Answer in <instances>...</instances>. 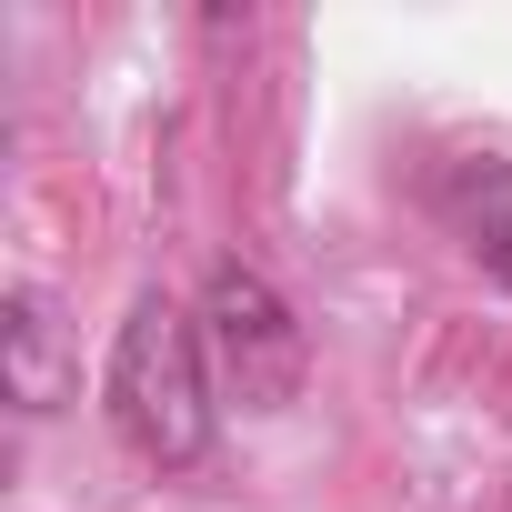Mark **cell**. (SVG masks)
<instances>
[{"label":"cell","instance_id":"obj_1","mask_svg":"<svg viewBox=\"0 0 512 512\" xmlns=\"http://www.w3.org/2000/svg\"><path fill=\"white\" fill-rule=\"evenodd\" d=\"M211 352H201V312H181L171 292H141L131 322L111 332V362H101V412L111 432L161 462V472H191L211 452Z\"/></svg>","mask_w":512,"mask_h":512},{"label":"cell","instance_id":"obj_2","mask_svg":"<svg viewBox=\"0 0 512 512\" xmlns=\"http://www.w3.org/2000/svg\"><path fill=\"white\" fill-rule=\"evenodd\" d=\"M201 352H211V382L241 412H282L302 392V322L272 292V272H251V262L211 272V292H201Z\"/></svg>","mask_w":512,"mask_h":512},{"label":"cell","instance_id":"obj_3","mask_svg":"<svg viewBox=\"0 0 512 512\" xmlns=\"http://www.w3.org/2000/svg\"><path fill=\"white\" fill-rule=\"evenodd\" d=\"M0 372H11V402L21 412H61L81 362H71V322L41 282H11L0 292Z\"/></svg>","mask_w":512,"mask_h":512},{"label":"cell","instance_id":"obj_4","mask_svg":"<svg viewBox=\"0 0 512 512\" xmlns=\"http://www.w3.org/2000/svg\"><path fill=\"white\" fill-rule=\"evenodd\" d=\"M442 211L472 231V262L512 292V161H492V151L452 161V171H442Z\"/></svg>","mask_w":512,"mask_h":512}]
</instances>
